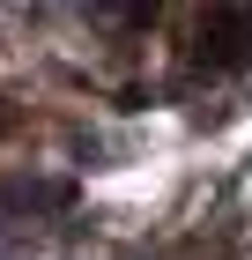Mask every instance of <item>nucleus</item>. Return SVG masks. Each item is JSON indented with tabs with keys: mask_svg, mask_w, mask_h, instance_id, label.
<instances>
[{
	"mask_svg": "<svg viewBox=\"0 0 252 260\" xmlns=\"http://www.w3.org/2000/svg\"><path fill=\"white\" fill-rule=\"evenodd\" d=\"M200 60L208 67L252 60V8H215V15H200Z\"/></svg>",
	"mask_w": 252,
	"mask_h": 260,
	"instance_id": "1",
	"label": "nucleus"
},
{
	"mask_svg": "<svg viewBox=\"0 0 252 260\" xmlns=\"http://www.w3.org/2000/svg\"><path fill=\"white\" fill-rule=\"evenodd\" d=\"M0 201L8 208H75V179H15Z\"/></svg>",
	"mask_w": 252,
	"mask_h": 260,
	"instance_id": "2",
	"label": "nucleus"
},
{
	"mask_svg": "<svg viewBox=\"0 0 252 260\" xmlns=\"http://www.w3.org/2000/svg\"><path fill=\"white\" fill-rule=\"evenodd\" d=\"M8 126H15V112H8V104H0V134H8Z\"/></svg>",
	"mask_w": 252,
	"mask_h": 260,
	"instance_id": "3",
	"label": "nucleus"
}]
</instances>
